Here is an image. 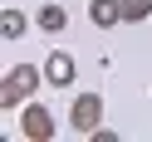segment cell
Masks as SVG:
<instances>
[{
  "label": "cell",
  "instance_id": "cell-1",
  "mask_svg": "<svg viewBox=\"0 0 152 142\" xmlns=\"http://www.w3.org/2000/svg\"><path fill=\"white\" fill-rule=\"evenodd\" d=\"M39 83H44V69H39V64H15V69L0 79V108H5V113L20 108V103L30 98Z\"/></svg>",
  "mask_w": 152,
  "mask_h": 142
},
{
  "label": "cell",
  "instance_id": "cell-2",
  "mask_svg": "<svg viewBox=\"0 0 152 142\" xmlns=\"http://www.w3.org/2000/svg\"><path fill=\"white\" fill-rule=\"evenodd\" d=\"M98 122H103V98H98V93H74V103H69V127L79 132V137H93Z\"/></svg>",
  "mask_w": 152,
  "mask_h": 142
},
{
  "label": "cell",
  "instance_id": "cell-3",
  "mask_svg": "<svg viewBox=\"0 0 152 142\" xmlns=\"http://www.w3.org/2000/svg\"><path fill=\"white\" fill-rule=\"evenodd\" d=\"M54 132H59V122H54V113L44 108V103H30V108L20 113V137H30V142H49Z\"/></svg>",
  "mask_w": 152,
  "mask_h": 142
},
{
  "label": "cell",
  "instance_id": "cell-4",
  "mask_svg": "<svg viewBox=\"0 0 152 142\" xmlns=\"http://www.w3.org/2000/svg\"><path fill=\"white\" fill-rule=\"evenodd\" d=\"M74 79H79V64H74V54H69V49H54L49 59H44V83H49V88H69Z\"/></svg>",
  "mask_w": 152,
  "mask_h": 142
},
{
  "label": "cell",
  "instance_id": "cell-5",
  "mask_svg": "<svg viewBox=\"0 0 152 142\" xmlns=\"http://www.w3.org/2000/svg\"><path fill=\"white\" fill-rule=\"evenodd\" d=\"M88 20L98 25V30H113V25L123 20V0H88Z\"/></svg>",
  "mask_w": 152,
  "mask_h": 142
},
{
  "label": "cell",
  "instance_id": "cell-6",
  "mask_svg": "<svg viewBox=\"0 0 152 142\" xmlns=\"http://www.w3.org/2000/svg\"><path fill=\"white\" fill-rule=\"evenodd\" d=\"M25 30H30V15H25V10H15V5H10V10H5V15H0V34H5V39H20V34Z\"/></svg>",
  "mask_w": 152,
  "mask_h": 142
},
{
  "label": "cell",
  "instance_id": "cell-7",
  "mask_svg": "<svg viewBox=\"0 0 152 142\" xmlns=\"http://www.w3.org/2000/svg\"><path fill=\"white\" fill-rule=\"evenodd\" d=\"M34 25H39L44 34H59L64 25H69V15H64V5H39V15H34Z\"/></svg>",
  "mask_w": 152,
  "mask_h": 142
},
{
  "label": "cell",
  "instance_id": "cell-8",
  "mask_svg": "<svg viewBox=\"0 0 152 142\" xmlns=\"http://www.w3.org/2000/svg\"><path fill=\"white\" fill-rule=\"evenodd\" d=\"M147 15H152V0H123V20L128 25H142Z\"/></svg>",
  "mask_w": 152,
  "mask_h": 142
}]
</instances>
